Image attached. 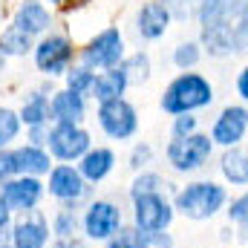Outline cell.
<instances>
[{"instance_id": "obj_1", "label": "cell", "mask_w": 248, "mask_h": 248, "mask_svg": "<svg viewBox=\"0 0 248 248\" xmlns=\"http://www.w3.org/2000/svg\"><path fill=\"white\" fill-rule=\"evenodd\" d=\"M202 44L211 55H234L248 49V0H208L199 12Z\"/></svg>"}, {"instance_id": "obj_2", "label": "cell", "mask_w": 248, "mask_h": 248, "mask_svg": "<svg viewBox=\"0 0 248 248\" xmlns=\"http://www.w3.org/2000/svg\"><path fill=\"white\" fill-rule=\"evenodd\" d=\"M214 101V87L196 75V72H185L179 75L162 95V110L173 113V116H185L190 110H199V107H208Z\"/></svg>"}, {"instance_id": "obj_3", "label": "cell", "mask_w": 248, "mask_h": 248, "mask_svg": "<svg viewBox=\"0 0 248 248\" xmlns=\"http://www.w3.org/2000/svg\"><path fill=\"white\" fill-rule=\"evenodd\" d=\"M225 205V187L217 182H190L176 196V211L187 219H211Z\"/></svg>"}, {"instance_id": "obj_4", "label": "cell", "mask_w": 248, "mask_h": 248, "mask_svg": "<svg viewBox=\"0 0 248 248\" xmlns=\"http://www.w3.org/2000/svg\"><path fill=\"white\" fill-rule=\"evenodd\" d=\"M211 150H214L211 136H202V133L182 136V139H173L168 144V162H170L173 170L190 173V170H199L211 159Z\"/></svg>"}, {"instance_id": "obj_5", "label": "cell", "mask_w": 248, "mask_h": 248, "mask_svg": "<svg viewBox=\"0 0 248 248\" xmlns=\"http://www.w3.org/2000/svg\"><path fill=\"white\" fill-rule=\"evenodd\" d=\"M173 219V205L162 193H144L133 199V222L141 234H162Z\"/></svg>"}, {"instance_id": "obj_6", "label": "cell", "mask_w": 248, "mask_h": 248, "mask_svg": "<svg viewBox=\"0 0 248 248\" xmlns=\"http://www.w3.org/2000/svg\"><path fill=\"white\" fill-rule=\"evenodd\" d=\"M81 228H84L87 240H95V243L113 240V237L122 231V211H119V205H113V202H107V199L93 202V205L87 208L84 219H81Z\"/></svg>"}, {"instance_id": "obj_7", "label": "cell", "mask_w": 248, "mask_h": 248, "mask_svg": "<svg viewBox=\"0 0 248 248\" xmlns=\"http://www.w3.org/2000/svg\"><path fill=\"white\" fill-rule=\"evenodd\" d=\"M46 144L55 159L61 162H75L90 153V133L81 130L78 124H55L46 133Z\"/></svg>"}, {"instance_id": "obj_8", "label": "cell", "mask_w": 248, "mask_h": 248, "mask_svg": "<svg viewBox=\"0 0 248 248\" xmlns=\"http://www.w3.org/2000/svg\"><path fill=\"white\" fill-rule=\"evenodd\" d=\"M124 55V38L119 29H104L101 35H95L90 44H87V49H84V66H90V69H113V66H119Z\"/></svg>"}, {"instance_id": "obj_9", "label": "cell", "mask_w": 248, "mask_h": 248, "mask_svg": "<svg viewBox=\"0 0 248 248\" xmlns=\"http://www.w3.org/2000/svg\"><path fill=\"white\" fill-rule=\"evenodd\" d=\"M98 124L110 139H130L139 127V119H136V110L130 101L116 98V101H107L98 107Z\"/></svg>"}, {"instance_id": "obj_10", "label": "cell", "mask_w": 248, "mask_h": 248, "mask_svg": "<svg viewBox=\"0 0 248 248\" xmlns=\"http://www.w3.org/2000/svg\"><path fill=\"white\" fill-rule=\"evenodd\" d=\"M0 196H3V202L9 205L12 214H15V211L29 214V211L38 208V202H41V196H44V185H41L35 176H15V179H9V182L0 185Z\"/></svg>"}, {"instance_id": "obj_11", "label": "cell", "mask_w": 248, "mask_h": 248, "mask_svg": "<svg viewBox=\"0 0 248 248\" xmlns=\"http://www.w3.org/2000/svg\"><path fill=\"white\" fill-rule=\"evenodd\" d=\"M69 58H72V44H69L66 38H61V35H49V38H44V41L35 46V63H38V69L46 72L49 78L66 72Z\"/></svg>"}, {"instance_id": "obj_12", "label": "cell", "mask_w": 248, "mask_h": 248, "mask_svg": "<svg viewBox=\"0 0 248 248\" xmlns=\"http://www.w3.org/2000/svg\"><path fill=\"white\" fill-rule=\"evenodd\" d=\"M49 193L55 196V199H61L66 205H75L78 199H84L87 196V179L81 176V170H75L72 165H58V168H52V173H49Z\"/></svg>"}, {"instance_id": "obj_13", "label": "cell", "mask_w": 248, "mask_h": 248, "mask_svg": "<svg viewBox=\"0 0 248 248\" xmlns=\"http://www.w3.org/2000/svg\"><path fill=\"white\" fill-rule=\"evenodd\" d=\"M49 243V222L44 214L29 211L23 219L12 225V246L15 248H46Z\"/></svg>"}, {"instance_id": "obj_14", "label": "cell", "mask_w": 248, "mask_h": 248, "mask_svg": "<svg viewBox=\"0 0 248 248\" xmlns=\"http://www.w3.org/2000/svg\"><path fill=\"white\" fill-rule=\"evenodd\" d=\"M248 130V110L246 107H225L219 113V119L214 122L211 130V141L222 144V147H237V141L246 136Z\"/></svg>"}, {"instance_id": "obj_15", "label": "cell", "mask_w": 248, "mask_h": 248, "mask_svg": "<svg viewBox=\"0 0 248 248\" xmlns=\"http://www.w3.org/2000/svg\"><path fill=\"white\" fill-rule=\"evenodd\" d=\"M168 23H170V12L165 9V3H156V0L153 3H144L139 9V15H136V29L147 41L162 38L168 32Z\"/></svg>"}, {"instance_id": "obj_16", "label": "cell", "mask_w": 248, "mask_h": 248, "mask_svg": "<svg viewBox=\"0 0 248 248\" xmlns=\"http://www.w3.org/2000/svg\"><path fill=\"white\" fill-rule=\"evenodd\" d=\"M15 153V168H17V176H41V173H49V153L38 144H23Z\"/></svg>"}, {"instance_id": "obj_17", "label": "cell", "mask_w": 248, "mask_h": 248, "mask_svg": "<svg viewBox=\"0 0 248 248\" xmlns=\"http://www.w3.org/2000/svg\"><path fill=\"white\" fill-rule=\"evenodd\" d=\"M49 116L55 119V124H78L84 119V95H75L69 90L55 93L49 101Z\"/></svg>"}, {"instance_id": "obj_18", "label": "cell", "mask_w": 248, "mask_h": 248, "mask_svg": "<svg viewBox=\"0 0 248 248\" xmlns=\"http://www.w3.org/2000/svg\"><path fill=\"white\" fill-rule=\"evenodd\" d=\"M127 72H124L122 66H113V69H107V72H101L98 78H95V87H93V95L101 101V104H107V101H116V98H122L124 90H127Z\"/></svg>"}, {"instance_id": "obj_19", "label": "cell", "mask_w": 248, "mask_h": 248, "mask_svg": "<svg viewBox=\"0 0 248 248\" xmlns=\"http://www.w3.org/2000/svg\"><path fill=\"white\" fill-rule=\"evenodd\" d=\"M15 26L35 38V35H41V32L49 26V12L44 9V3H38V0H26V3L17 9V15H15Z\"/></svg>"}, {"instance_id": "obj_20", "label": "cell", "mask_w": 248, "mask_h": 248, "mask_svg": "<svg viewBox=\"0 0 248 248\" xmlns=\"http://www.w3.org/2000/svg\"><path fill=\"white\" fill-rule=\"evenodd\" d=\"M113 165H116V156H113V150H107V147H95V150H90L84 159H81V176L87 179V182H101L104 176H110V170H113Z\"/></svg>"}, {"instance_id": "obj_21", "label": "cell", "mask_w": 248, "mask_h": 248, "mask_svg": "<svg viewBox=\"0 0 248 248\" xmlns=\"http://www.w3.org/2000/svg\"><path fill=\"white\" fill-rule=\"evenodd\" d=\"M222 176L234 185H248V147H228L222 156Z\"/></svg>"}, {"instance_id": "obj_22", "label": "cell", "mask_w": 248, "mask_h": 248, "mask_svg": "<svg viewBox=\"0 0 248 248\" xmlns=\"http://www.w3.org/2000/svg\"><path fill=\"white\" fill-rule=\"evenodd\" d=\"M46 119H49V98L44 93H32L20 110V122L26 127H44Z\"/></svg>"}, {"instance_id": "obj_23", "label": "cell", "mask_w": 248, "mask_h": 248, "mask_svg": "<svg viewBox=\"0 0 248 248\" xmlns=\"http://www.w3.org/2000/svg\"><path fill=\"white\" fill-rule=\"evenodd\" d=\"M29 49H32V35H26L23 29L9 26L0 35V52L3 55H26Z\"/></svg>"}, {"instance_id": "obj_24", "label": "cell", "mask_w": 248, "mask_h": 248, "mask_svg": "<svg viewBox=\"0 0 248 248\" xmlns=\"http://www.w3.org/2000/svg\"><path fill=\"white\" fill-rule=\"evenodd\" d=\"M95 87V72L90 66H78L72 72H66V90L75 95H90Z\"/></svg>"}, {"instance_id": "obj_25", "label": "cell", "mask_w": 248, "mask_h": 248, "mask_svg": "<svg viewBox=\"0 0 248 248\" xmlns=\"http://www.w3.org/2000/svg\"><path fill=\"white\" fill-rule=\"evenodd\" d=\"M107 248H153V246H150V234H141L139 228H127V231H119L113 240H107Z\"/></svg>"}, {"instance_id": "obj_26", "label": "cell", "mask_w": 248, "mask_h": 248, "mask_svg": "<svg viewBox=\"0 0 248 248\" xmlns=\"http://www.w3.org/2000/svg\"><path fill=\"white\" fill-rule=\"evenodd\" d=\"M78 225H81V219L75 217V211H58L55 219H52V234L58 240H75Z\"/></svg>"}, {"instance_id": "obj_27", "label": "cell", "mask_w": 248, "mask_h": 248, "mask_svg": "<svg viewBox=\"0 0 248 248\" xmlns=\"http://www.w3.org/2000/svg\"><path fill=\"white\" fill-rule=\"evenodd\" d=\"M122 69L127 72V81L130 84H141V81H147V75H150V58L144 55V52H136L133 58H127L122 63Z\"/></svg>"}, {"instance_id": "obj_28", "label": "cell", "mask_w": 248, "mask_h": 248, "mask_svg": "<svg viewBox=\"0 0 248 248\" xmlns=\"http://www.w3.org/2000/svg\"><path fill=\"white\" fill-rule=\"evenodd\" d=\"M17 133H20V116L9 107H0V150H6V144L15 141Z\"/></svg>"}, {"instance_id": "obj_29", "label": "cell", "mask_w": 248, "mask_h": 248, "mask_svg": "<svg viewBox=\"0 0 248 248\" xmlns=\"http://www.w3.org/2000/svg\"><path fill=\"white\" fill-rule=\"evenodd\" d=\"M228 217H231V222H237V225H240V237L248 243V193L237 196V199L231 202Z\"/></svg>"}, {"instance_id": "obj_30", "label": "cell", "mask_w": 248, "mask_h": 248, "mask_svg": "<svg viewBox=\"0 0 248 248\" xmlns=\"http://www.w3.org/2000/svg\"><path fill=\"white\" fill-rule=\"evenodd\" d=\"M162 3H165V9L170 12V17H182V20H185L190 15H199L208 0H162Z\"/></svg>"}, {"instance_id": "obj_31", "label": "cell", "mask_w": 248, "mask_h": 248, "mask_svg": "<svg viewBox=\"0 0 248 248\" xmlns=\"http://www.w3.org/2000/svg\"><path fill=\"white\" fill-rule=\"evenodd\" d=\"M159 187H162V176L159 173H141L130 187V196L136 199V196H144V193H159Z\"/></svg>"}, {"instance_id": "obj_32", "label": "cell", "mask_w": 248, "mask_h": 248, "mask_svg": "<svg viewBox=\"0 0 248 248\" xmlns=\"http://www.w3.org/2000/svg\"><path fill=\"white\" fill-rule=\"evenodd\" d=\"M173 61H176V66H182V69L193 66V63L199 61V46L196 44H179L176 52H173Z\"/></svg>"}, {"instance_id": "obj_33", "label": "cell", "mask_w": 248, "mask_h": 248, "mask_svg": "<svg viewBox=\"0 0 248 248\" xmlns=\"http://www.w3.org/2000/svg\"><path fill=\"white\" fill-rule=\"evenodd\" d=\"M17 176V168H15V153L12 150H0V185L15 179Z\"/></svg>"}, {"instance_id": "obj_34", "label": "cell", "mask_w": 248, "mask_h": 248, "mask_svg": "<svg viewBox=\"0 0 248 248\" xmlns=\"http://www.w3.org/2000/svg\"><path fill=\"white\" fill-rule=\"evenodd\" d=\"M150 159H153V150H150L147 144H139V147H133V153H130V168H133V170H141V168L150 165Z\"/></svg>"}, {"instance_id": "obj_35", "label": "cell", "mask_w": 248, "mask_h": 248, "mask_svg": "<svg viewBox=\"0 0 248 248\" xmlns=\"http://www.w3.org/2000/svg\"><path fill=\"white\" fill-rule=\"evenodd\" d=\"M196 133V119L185 113V116H176L173 122V139H182V136H193Z\"/></svg>"}, {"instance_id": "obj_36", "label": "cell", "mask_w": 248, "mask_h": 248, "mask_svg": "<svg viewBox=\"0 0 248 248\" xmlns=\"http://www.w3.org/2000/svg\"><path fill=\"white\" fill-rule=\"evenodd\" d=\"M9 222H12V211H9V205L3 202V196H0V237L9 231Z\"/></svg>"}, {"instance_id": "obj_37", "label": "cell", "mask_w": 248, "mask_h": 248, "mask_svg": "<svg viewBox=\"0 0 248 248\" xmlns=\"http://www.w3.org/2000/svg\"><path fill=\"white\" fill-rule=\"evenodd\" d=\"M150 246L153 248H170L173 246V240H170L168 234H150Z\"/></svg>"}, {"instance_id": "obj_38", "label": "cell", "mask_w": 248, "mask_h": 248, "mask_svg": "<svg viewBox=\"0 0 248 248\" xmlns=\"http://www.w3.org/2000/svg\"><path fill=\"white\" fill-rule=\"evenodd\" d=\"M237 93H240V95L248 101V66L240 72V78H237Z\"/></svg>"}, {"instance_id": "obj_39", "label": "cell", "mask_w": 248, "mask_h": 248, "mask_svg": "<svg viewBox=\"0 0 248 248\" xmlns=\"http://www.w3.org/2000/svg\"><path fill=\"white\" fill-rule=\"evenodd\" d=\"M55 248H90V246L81 243V240H58V246Z\"/></svg>"}, {"instance_id": "obj_40", "label": "cell", "mask_w": 248, "mask_h": 248, "mask_svg": "<svg viewBox=\"0 0 248 248\" xmlns=\"http://www.w3.org/2000/svg\"><path fill=\"white\" fill-rule=\"evenodd\" d=\"M49 3H63V0H49Z\"/></svg>"}, {"instance_id": "obj_41", "label": "cell", "mask_w": 248, "mask_h": 248, "mask_svg": "<svg viewBox=\"0 0 248 248\" xmlns=\"http://www.w3.org/2000/svg\"><path fill=\"white\" fill-rule=\"evenodd\" d=\"M0 248H15V246H0Z\"/></svg>"}]
</instances>
